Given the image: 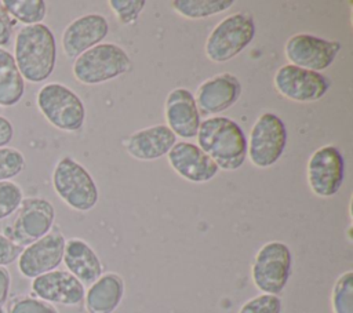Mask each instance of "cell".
Returning a JSON list of instances; mask_svg holds the SVG:
<instances>
[{"instance_id": "6da1fadb", "label": "cell", "mask_w": 353, "mask_h": 313, "mask_svg": "<svg viewBox=\"0 0 353 313\" xmlns=\"http://www.w3.org/2000/svg\"><path fill=\"white\" fill-rule=\"evenodd\" d=\"M12 57L23 80L30 83L47 80L57 59V44L51 29L44 23L22 26L15 36Z\"/></svg>"}, {"instance_id": "7a4b0ae2", "label": "cell", "mask_w": 353, "mask_h": 313, "mask_svg": "<svg viewBox=\"0 0 353 313\" xmlns=\"http://www.w3.org/2000/svg\"><path fill=\"white\" fill-rule=\"evenodd\" d=\"M199 148L226 171L237 170L247 157V138L237 123L228 117H208L197 131Z\"/></svg>"}, {"instance_id": "3957f363", "label": "cell", "mask_w": 353, "mask_h": 313, "mask_svg": "<svg viewBox=\"0 0 353 313\" xmlns=\"http://www.w3.org/2000/svg\"><path fill=\"white\" fill-rule=\"evenodd\" d=\"M131 61L127 52L110 43L97 44L74 59L73 76L85 85H95L128 72Z\"/></svg>"}, {"instance_id": "277c9868", "label": "cell", "mask_w": 353, "mask_h": 313, "mask_svg": "<svg viewBox=\"0 0 353 313\" xmlns=\"http://www.w3.org/2000/svg\"><path fill=\"white\" fill-rule=\"evenodd\" d=\"M255 36V23L251 15L236 12L225 17L208 34L205 55L215 63H223L239 55Z\"/></svg>"}, {"instance_id": "5b68a950", "label": "cell", "mask_w": 353, "mask_h": 313, "mask_svg": "<svg viewBox=\"0 0 353 313\" xmlns=\"http://www.w3.org/2000/svg\"><path fill=\"white\" fill-rule=\"evenodd\" d=\"M36 103L46 120L58 130L79 131L84 123L85 109L81 99L61 83L44 84L37 92Z\"/></svg>"}, {"instance_id": "8992f818", "label": "cell", "mask_w": 353, "mask_h": 313, "mask_svg": "<svg viewBox=\"0 0 353 313\" xmlns=\"http://www.w3.org/2000/svg\"><path fill=\"white\" fill-rule=\"evenodd\" d=\"M52 186L58 197L77 211H88L98 201V189L92 176L72 157H62L57 163Z\"/></svg>"}, {"instance_id": "52a82bcc", "label": "cell", "mask_w": 353, "mask_h": 313, "mask_svg": "<svg viewBox=\"0 0 353 313\" xmlns=\"http://www.w3.org/2000/svg\"><path fill=\"white\" fill-rule=\"evenodd\" d=\"M15 212L12 222L4 226L3 234L22 248L37 241L52 229L55 210L46 199H23Z\"/></svg>"}, {"instance_id": "ba28073f", "label": "cell", "mask_w": 353, "mask_h": 313, "mask_svg": "<svg viewBox=\"0 0 353 313\" xmlns=\"http://www.w3.org/2000/svg\"><path fill=\"white\" fill-rule=\"evenodd\" d=\"M291 251L281 241H269L263 244L254 259L251 277L255 287L270 295L280 294L291 274Z\"/></svg>"}, {"instance_id": "9c48e42d", "label": "cell", "mask_w": 353, "mask_h": 313, "mask_svg": "<svg viewBox=\"0 0 353 313\" xmlns=\"http://www.w3.org/2000/svg\"><path fill=\"white\" fill-rule=\"evenodd\" d=\"M287 145V128L274 113H262L254 123L247 141V156L259 168L273 165Z\"/></svg>"}, {"instance_id": "30bf717a", "label": "cell", "mask_w": 353, "mask_h": 313, "mask_svg": "<svg viewBox=\"0 0 353 313\" xmlns=\"http://www.w3.org/2000/svg\"><path fill=\"white\" fill-rule=\"evenodd\" d=\"M341 50L336 40H325L307 33L291 36L285 43V58L298 68L320 72L330 68Z\"/></svg>"}, {"instance_id": "8fae6325", "label": "cell", "mask_w": 353, "mask_h": 313, "mask_svg": "<svg viewBox=\"0 0 353 313\" xmlns=\"http://www.w3.org/2000/svg\"><path fill=\"white\" fill-rule=\"evenodd\" d=\"M345 176V161L338 148L325 145L316 149L307 161V182L319 197L334 196Z\"/></svg>"}, {"instance_id": "7c38bea8", "label": "cell", "mask_w": 353, "mask_h": 313, "mask_svg": "<svg viewBox=\"0 0 353 313\" xmlns=\"http://www.w3.org/2000/svg\"><path fill=\"white\" fill-rule=\"evenodd\" d=\"M273 83L280 95L295 102H314L323 98L330 88V81L320 72L291 63L279 68Z\"/></svg>"}, {"instance_id": "4fadbf2b", "label": "cell", "mask_w": 353, "mask_h": 313, "mask_svg": "<svg viewBox=\"0 0 353 313\" xmlns=\"http://www.w3.org/2000/svg\"><path fill=\"white\" fill-rule=\"evenodd\" d=\"M65 237L58 229H51L46 236L25 247L18 256V270L26 279H34L55 270L63 258Z\"/></svg>"}, {"instance_id": "5bb4252c", "label": "cell", "mask_w": 353, "mask_h": 313, "mask_svg": "<svg viewBox=\"0 0 353 313\" xmlns=\"http://www.w3.org/2000/svg\"><path fill=\"white\" fill-rule=\"evenodd\" d=\"M32 292L48 303L74 306L84 298V285L66 270H51L32 281Z\"/></svg>"}, {"instance_id": "9a60e30c", "label": "cell", "mask_w": 353, "mask_h": 313, "mask_svg": "<svg viewBox=\"0 0 353 313\" xmlns=\"http://www.w3.org/2000/svg\"><path fill=\"white\" fill-rule=\"evenodd\" d=\"M241 94V84L236 76L221 73L203 81L197 90L194 102L197 109L207 114H218L236 103Z\"/></svg>"}, {"instance_id": "2e32d148", "label": "cell", "mask_w": 353, "mask_h": 313, "mask_svg": "<svg viewBox=\"0 0 353 313\" xmlns=\"http://www.w3.org/2000/svg\"><path fill=\"white\" fill-rule=\"evenodd\" d=\"M109 32L108 21L99 14H87L72 21L62 33V48L68 58H77L84 51L101 44Z\"/></svg>"}, {"instance_id": "e0dca14e", "label": "cell", "mask_w": 353, "mask_h": 313, "mask_svg": "<svg viewBox=\"0 0 353 313\" xmlns=\"http://www.w3.org/2000/svg\"><path fill=\"white\" fill-rule=\"evenodd\" d=\"M167 159L178 175L194 183L207 182L218 172V165L211 157L190 142H176L167 153Z\"/></svg>"}, {"instance_id": "ac0fdd59", "label": "cell", "mask_w": 353, "mask_h": 313, "mask_svg": "<svg viewBox=\"0 0 353 313\" xmlns=\"http://www.w3.org/2000/svg\"><path fill=\"white\" fill-rule=\"evenodd\" d=\"M167 127L175 134L185 139L194 138L200 127V112L196 106L194 97L186 88L172 90L164 106Z\"/></svg>"}, {"instance_id": "d6986e66", "label": "cell", "mask_w": 353, "mask_h": 313, "mask_svg": "<svg viewBox=\"0 0 353 313\" xmlns=\"http://www.w3.org/2000/svg\"><path fill=\"white\" fill-rule=\"evenodd\" d=\"M175 143V134L167 125L157 124L134 132L125 142V150L131 157L146 161L167 154Z\"/></svg>"}, {"instance_id": "ffe728a7", "label": "cell", "mask_w": 353, "mask_h": 313, "mask_svg": "<svg viewBox=\"0 0 353 313\" xmlns=\"http://www.w3.org/2000/svg\"><path fill=\"white\" fill-rule=\"evenodd\" d=\"M68 272L81 284H92L102 274V265L94 250L81 239H69L65 243L63 258Z\"/></svg>"}, {"instance_id": "44dd1931", "label": "cell", "mask_w": 353, "mask_h": 313, "mask_svg": "<svg viewBox=\"0 0 353 313\" xmlns=\"http://www.w3.org/2000/svg\"><path fill=\"white\" fill-rule=\"evenodd\" d=\"M124 281L116 273L101 274L84 294L88 313H113L121 302Z\"/></svg>"}, {"instance_id": "7402d4cb", "label": "cell", "mask_w": 353, "mask_h": 313, "mask_svg": "<svg viewBox=\"0 0 353 313\" xmlns=\"http://www.w3.org/2000/svg\"><path fill=\"white\" fill-rule=\"evenodd\" d=\"M25 91V80L10 51L0 48V106L17 105Z\"/></svg>"}, {"instance_id": "603a6c76", "label": "cell", "mask_w": 353, "mask_h": 313, "mask_svg": "<svg viewBox=\"0 0 353 313\" xmlns=\"http://www.w3.org/2000/svg\"><path fill=\"white\" fill-rule=\"evenodd\" d=\"M234 4L233 0H174L172 8L188 19H201L219 14Z\"/></svg>"}, {"instance_id": "cb8c5ba5", "label": "cell", "mask_w": 353, "mask_h": 313, "mask_svg": "<svg viewBox=\"0 0 353 313\" xmlns=\"http://www.w3.org/2000/svg\"><path fill=\"white\" fill-rule=\"evenodd\" d=\"M10 15L25 26L41 23L47 14V6L43 0H3Z\"/></svg>"}, {"instance_id": "d4e9b609", "label": "cell", "mask_w": 353, "mask_h": 313, "mask_svg": "<svg viewBox=\"0 0 353 313\" xmlns=\"http://www.w3.org/2000/svg\"><path fill=\"white\" fill-rule=\"evenodd\" d=\"M334 313H353V272L341 274L332 288L331 295Z\"/></svg>"}, {"instance_id": "484cf974", "label": "cell", "mask_w": 353, "mask_h": 313, "mask_svg": "<svg viewBox=\"0 0 353 313\" xmlns=\"http://www.w3.org/2000/svg\"><path fill=\"white\" fill-rule=\"evenodd\" d=\"M23 200L21 186L12 181L0 182V221L12 215Z\"/></svg>"}, {"instance_id": "4316f807", "label": "cell", "mask_w": 353, "mask_h": 313, "mask_svg": "<svg viewBox=\"0 0 353 313\" xmlns=\"http://www.w3.org/2000/svg\"><path fill=\"white\" fill-rule=\"evenodd\" d=\"M23 168L25 157L18 149L10 146L0 148V182L12 179L19 175Z\"/></svg>"}, {"instance_id": "83f0119b", "label": "cell", "mask_w": 353, "mask_h": 313, "mask_svg": "<svg viewBox=\"0 0 353 313\" xmlns=\"http://www.w3.org/2000/svg\"><path fill=\"white\" fill-rule=\"evenodd\" d=\"M7 313H58L55 306L34 296H15L7 303Z\"/></svg>"}, {"instance_id": "f1b7e54d", "label": "cell", "mask_w": 353, "mask_h": 313, "mask_svg": "<svg viewBox=\"0 0 353 313\" xmlns=\"http://www.w3.org/2000/svg\"><path fill=\"white\" fill-rule=\"evenodd\" d=\"M281 299L277 295L261 294L248 299L240 309L239 313H280Z\"/></svg>"}, {"instance_id": "f546056e", "label": "cell", "mask_w": 353, "mask_h": 313, "mask_svg": "<svg viewBox=\"0 0 353 313\" xmlns=\"http://www.w3.org/2000/svg\"><path fill=\"white\" fill-rule=\"evenodd\" d=\"M108 4L110 6L112 11L114 12V15L121 23L130 25L137 21L146 1L145 0H110Z\"/></svg>"}, {"instance_id": "4dcf8cb0", "label": "cell", "mask_w": 353, "mask_h": 313, "mask_svg": "<svg viewBox=\"0 0 353 313\" xmlns=\"http://www.w3.org/2000/svg\"><path fill=\"white\" fill-rule=\"evenodd\" d=\"M22 247L12 243L7 236L0 233V266L11 265L18 259L22 252Z\"/></svg>"}, {"instance_id": "1f68e13d", "label": "cell", "mask_w": 353, "mask_h": 313, "mask_svg": "<svg viewBox=\"0 0 353 313\" xmlns=\"http://www.w3.org/2000/svg\"><path fill=\"white\" fill-rule=\"evenodd\" d=\"M15 25L17 21L7 11V8L3 4V0H0V48H3L11 41Z\"/></svg>"}, {"instance_id": "d6a6232c", "label": "cell", "mask_w": 353, "mask_h": 313, "mask_svg": "<svg viewBox=\"0 0 353 313\" xmlns=\"http://www.w3.org/2000/svg\"><path fill=\"white\" fill-rule=\"evenodd\" d=\"M11 287V274L7 267L0 266V312L6 305Z\"/></svg>"}, {"instance_id": "836d02e7", "label": "cell", "mask_w": 353, "mask_h": 313, "mask_svg": "<svg viewBox=\"0 0 353 313\" xmlns=\"http://www.w3.org/2000/svg\"><path fill=\"white\" fill-rule=\"evenodd\" d=\"M14 135V127L8 119L0 114V148L7 146Z\"/></svg>"}]
</instances>
